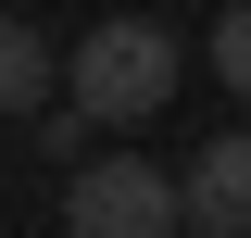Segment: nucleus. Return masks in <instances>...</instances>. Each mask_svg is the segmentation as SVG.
Returning a JSON list of instances; mask_svg holds the SVG:
<instances>
[{"label":"nucleus","instance_id":"1","mask_svg":"<svg viewBox=\"0 0 251 238\" xmlns=\"http://www.w3.org/2000/svg\"><path fill=\"white\" fill-rule=\"evenodd\" d=\"M63 88L88 100L100 125H151L163 100H176V38H163L151 13H113V25H88V38H75Z\"/></svg>","mask_w":251,"mask_h":238},{"label":"nucleus","instance_id":"2","mask_svg":"<svg viewBox=\"0 0 251 238\" xmlns=\"http://www.w3.org/2000/svg\"><path fill=\"white\" fill-rule=\"evenodd\" d=\"M63 226L75 238H188V176H163L138 150H88L63 176Z\"/></svg>","mask_w":251,"mask_h":238},{"label":"nucleus","instance_id":"3","mask_svg":"<svg viewBox=\"0 0 251 238\" xmlns=\"http://www.w3.org/2000/svg\"><path fill=\"white\" fill-rule=\"evenodd\" d=\"M188 226L201 238H251V125H226V138L188 163Z\"/></svg>","mask_w":251,"mask_h":238},{"label":"nucleus","instance_id":"4","mask_svg":"<svg viewBox=\"0 0 251 238\" xmlns=\"http://www.w3.org/2000/svg\"><path fill=\"white\" fill-rule=\"evenodd\" d=\"M0 113H50V38L25 13H0Z\"/></svg>","mask_w":251,"mask_h":238},{"label":"nucleus","instance_id":"5","mask_svg":"<svg viewBox=\"0 0 251 238\" xmlns=\"http://www.w3.org/2000/svg\"><path fill=\"white\" fill-rule=\"evenodd\" d=\"M88 138H100V113H88V100H50V113H38V150H50L63 176L88 163Z\"/></svg>","mask_w":251,"mask_h":238},{"label":"nucleus","instance_id":"6","mask_svg":"<svg viewBox=\"0 0 251 238\" xmlns=\"http://www.w3.org/2000/svg\"><path fill=\"white\" fill-rule=\"evenodd\" d=\"M214 75H226V100H251V0L214 13Z\"/></svg>","mask_w":251,"mask_h":238},{"label":"nucleus","instance_id":"7","mask_svg":"<svg viewBox=\"0 0 251 238\" xmlns=\"http://www.w3.org/2000/svg\"><path fill=\"white\" fill-rule=\"evenodd\" d=\"M188 238H201V226H188Z\"/></svg>","mask_w":251,"mask_h":238}]
</instances>
